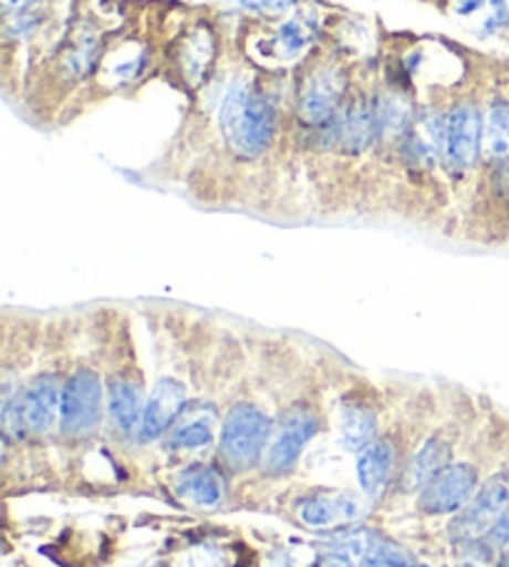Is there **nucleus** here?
Listing matches in <instances>:
<instances>
[{
    "label": "nucleus",
    "mask_w": 509,
    "mask_h": 567,
    "mask_svg": "<svg viewBox=\"0 0 509 567\" xmlns=\"http://www.w3.org/2000/svg\"><path fill=\"white\" fill-rule=\"evenodd\" d=\"M273 419L253 401H239L221 421L217 461L224 473H249L259 468L269 449Z\"/></svg>",
    "instance_id": "nucleus-1"
},
{
    "label": "nucleus",
    "mask_w": 509,
    "mask_h": 567,
    "mask_svg": "<svg viewBox=\"0 0 509 567\" xmlns=\"http://www.w3.org/2000/svg\"><path fill=\"white\" fill-rule=\"evenodd\" d=\"M221 133L241 157H259L277 135V113L257 90L237 85L221 105Z\"/></svg>",
    "instance_id": "nucleus-2"
},
{
    "label": "nucleus",
    "mask_w": 509,
    "mask_h": 567,
    "mask_svg": "<svg viewBox=\"0 0 509 567\" xmlns=\"http://www.w3.org/2000/svg\"><path fill=\"white\" fill-rule=\"evenodd\" d=\"M472 429L467 425L463 419H453L445 421L440 429H435L427 439H423L420 449H415L411 455H407L405 465L395 478V491L403 495H417L427 483H430L437 473H440L445 465H450L457 458V451L460 445H467L465 433H470Z\"/></svg>",
    "instance_id": "nucleus-3"
},
{
    "label": "nucleus",
    "mask_w": 509,
    "mask_h": 567,
    "mask_svg": "<svg viewBox=\"0 0 509 567\" xmlns=\"http://www.w3.org/2000/svg\"><path fill=\"white\" fill-rule=\"evenodd\" d=\"M105 393L107 386L95 369L80 367L70 373L63 383V401H60V435L70 441L90 439L102 421Z\"/></svg>",
    "instance_id": "nucleus-4"
},
{
    "label": "nucleus",
    "mask_w": 509,
    "mask_h": 567,
    "mask_svg": "<svg viewBox=\"0 0 509 567\" xmlns=\"http://www.w3.org/2000/svg\"><path fill=\"white\" fill-rule=\"evenodd\" d=\"M321 429L319 411L309 403H293L281 413L277 425H273L269 449L263 453V461L259 468H263L267 475H287L293 471V465L299 463L301 453L315 433Z\"/></svg>",
    "instance_id": "nucleus-5"
},
{
    "label": "nucleus",
    "mask_w": 509,
    "mask_h": 567,
    "mask_svg": "<svg viewBox=\"0 0 509 567\" xmlns=\"http://www.w3.org/2000/svg\"><path fill=\"white\" fill-rule=\"evenodd\" d=\"M509 511V458L487 475L472 501L453 515L450 533L457 540H480L492 525Z\"/></svg>",
    "instance_id": "nucleus-6"
},
{
    "label": "nucleus",
    "mask_w": 509,
    "mask_h": 567,
    "mask_svg": "<svg viewBox=\"0 0 509 567\" xmlns=\"http://www.w3.org/2000/svg\"><path fill=\"white\" fill-rule=\"evenodd\" d=\"M403 429L401 425H391L388 431L375 435V439L365 445L355 461V475H359L361 491L368 498H381L388 493V485L395 483L403 468Z\"/></svg>",
    "instance_id": "nucleus-7"
},
{
    "label": "nucleus",
    "mask_w": 509,
    "mask_h": 567,
    "mask_svg": "<svg viewBox=\"0 0 509 567\" xmlns=\"http://www.w3.org/2000/svg\"><path fill=\"white\" fill-rule=\"evenodd\" d=\"M485 117L475 105L455 107L445 117V140H443V162L453 175L472 169L482 155Z\"/></svg>",
    "instance_id": "nucleus-8"
},
{
    "label": "nucleus",
    "mask_w": 509,
    "mask_h": 567,
    "mask_svg": "<svg viewBox=\"0 0 509 567\" xmlns=\"http://www.w3.org/2000/svg\"><path fill=\"white\" fill-rule=\"evenodd\" d=\"M187 409V389L175 377H162L147 399L145 416L139 425V441H155L175 429L177 419Z\"/></svg>",
    "instance_id": "nucleus-9"
},
{
    "label": "nucleus",
    "mask_w": 509,
    "mask_h": 567,
    "mask_svg": "<svg viewBox=\"0 0 509 567\" xmlns=\"http://www.w3.org/2000/svg\"><path fill=\"white\" fill-rule=\"evenodd\" d=\"M147 401L142 379L129 373H115L107 381V413L122 435H139Z\"/></svg>",
    "instance_id": "nucleus-10"
},
{
    "label": "nucleus",
    "mask_w": 509,
    "mask_h": 567,
    "mask_svg": "<svg viewBox=\"0 0 509 567\" xmlns=\"http://www.w3.org/2000/svg\"><path fill=\"white\" fill-rule=\"evenodd\" d=\"M335 135L345 152H363L378 137V113L371 100H353L335 117Z\"/></svg>",
    "instance_id": "nucleus-11"
},
{
    "label": "nucleus",
    "mask_w": 509,
    "mask_h": 567,
    "mask_svg": "<svg viewBox=\"0 0 509 567\" xmlns=\"http://www.w3.org/2000/svg\"><path fill=\"white\" fill-rule=\"evenodd\" d=\"M443 140L445 120H437L435 115L413 120L403 135V157L415 167H430L443 157Z\"/></svg>",
    "instance_id": "nucleus-12"
},
{
    "label": "nucleus",
    "mask_w": 509,
    "mask_h": 567,
    "mask_svg": "<svg viewBox=\"0 0 509 567\" xmlns=\"http://www.w3.org/2000/svg\"><path fill=\"white\" fill-rule=\"evenodd\" d=\"M341 80L335 73H321L315 75L303 90L301 100V115L309 125L323 127L341 113Z\"/></svg>",
    "instance_id": "nucleus-13"
},
{
    "label": "nucleus",
    "mask_w": 509,
    "mask_h": 567,
    "mask_svg": "<svg viewBox=\"0 0 509 567\" xmlns=\"http://www.w3.org/2000/svg\"><path fill=\"white\" fill-rule=\"evenodd\" d=\"M381 416L371 401H345L341 409V441L349 451L361 453L378 435Z\"/></svg>",
    "instance_id": "nucleus-14"
},
{
    "label": "nucleus",
    "mask_w": 509,
    "mask_h": 567,
    "mask_svg": "<svg viewBox=\"0 0 509 567\" xmlns=\"http://www.w3.org/2000/svg\"><path fill=\"white\" fill-rule=\"evenodd\" d=\"M179 493L199 508H214L224 495V471L211 465H191L179 475Z\"/></svg>",
    "instance_id": "nucleus-15"
},
{
    "label": "nucleus",
    "mask_w": 509,
    "mask_h": 567,
    "mask_svg": "<svg viewBox=\"0 0 509 567\" xmlns=\"http://www.w3.org/2000/svg\"><path fill=\"white\" fill-rule=\"evenodd\" d=\"M482 157L495 167L509 162V100H495L487 110Z\"/></svg>",
    "instance_id": "nucleus-16"
},
{
    "label": "nucleus",
    "mask_w": 509,
    "mask_h": 567,
    "mask_svg": "<svg viewBox=\"0 0 509 567\" xmlns=\"http://www.w3.org/2000/svg\"><path fill=\"white\" fill-rule=\"evenodd\" d=\"M214 441V423L207 419H195L187 423L175 425L167 433V445L169 449H185V451H195V449H207V445Z\"/></svg>",
    "instance_id": "nucleus-17"
},
{
    "label": "nucleus",
    "mask_w": 509,
    "mask_h": 567,
    "mask_svg": "<svg viewBox=\"0 0 509 567\" xmlns=\"http://www.w3.org/2000/svg\"><path fill=\"white\" fill-rule=\"evenodd\" d=\"M341 501H325V498H319V501H311L303 505L301 511V518L309 523V525H329L333 520L341 518Z\"/></svg>",
    "instance_id": "nucleus-18"
},
{
    "label": "nucleus",
    "mask_w": 509,
    "mask_h": 567,
    "mask_svg": "<svg viewBox=\"0 0 509 567\" xmlns=\"http://www.w3.org/2000/svg\"><path fill=\"white\" fill-rule=\"evenodd\" d=\"M475 543H482L487 550H495L500 555L502 550L509 548V511L502 515L500 520H497L490 530H487L480 540Z\"/></svg>",
    "instance_id": "nucleus-19"
},
{
    "label": "nucleus",
    "mask_w": 509,
    "mask_h": 567,
    "mask_svg": "<svg viewBox=\"0 0 509 567\" xmlns=\"http://www.w3.org/2000/svg\"><path fill=\"white\" fill-rule=\"evenodd\" d=\"M33 3H38V0H3V6L8 10H25V8H30Z\"/></svg>",
    "instance_id": "nucleus-20"
},
{
    "label": "nucleus",
    "mask_w": 509,
    "mask_h": 567,
    "mask_svg": "<svg viewBox=\"0 0 509 567\" xmlns=\"http://www.w3.org/2000/svg\"><path fill=\"white\" fill-rule=\"evenodd\" d=\"M497 567H509V548L497 555Z\"/></svg>",
    "instance_id": "nucleus-21"
},
{
    "label": "nucleus",
    "mask_w": 509,
    "mask_h": 567,
    "mask_svg": "<svg viewBox=\"0 0 509 567\" xmlns=\"http://www.w3.org/2000/svg\"><path fill=\"white\" fill-rule=\"evenodd\" d=\"M329 567H353L349 560H345V558H335V560H331L329 563Z\"/></svg>",
    "instance_id": "nucleus-22"
}]
</instances>
